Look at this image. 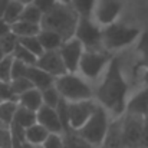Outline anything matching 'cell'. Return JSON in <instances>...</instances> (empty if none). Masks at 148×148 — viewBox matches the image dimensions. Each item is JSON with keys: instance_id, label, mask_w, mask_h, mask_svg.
<instances>
[{"instance_id": "cell-49", "label": "cell", "mask_w": 148, "mask_h": 148, "mask_svg": "<svg viewBox=\"0 0 148 148\" xmlns=\"http://www.w3.org/2000/svg\"><path fill=\"white\" fill-rule=\"evenodd\" d=\"M0 103H1V101H0Z\"/></svg>"}, {"instance_id": "cell-20", "label": "cell", "mask_w": 148, "mask_h": 148, "mask_svg": "<svg viewBox=\"0 0 148 148\" xmlns=\"http://www.w3.org/2000/svg\"><path fill=\"white\" fill-rule=\"evenodd\" d=\"M48 137H49V131L39 124H35L26 130V143L32 144L33 147L43 145Z\"/></svg>"}, {"instance_id": "cell-11", "label": "cell", "mask_w": 148, "mask_h": 148, "mask_svg": "<svg viewBox=\"0 0 148 148\" xmlns=\"http://www.w3.org/2000/svg\"><path fill=\"white\" fill-rule=\"evenodd\" d=\"M39 69L45 71L46 73H49L50 76H53L55 79L59 78V76H63L65 73H68V69L60 58V53L59 50H48V52H43L38 60H36V65Z\"/></svg>"}, {"instance_id": "cell-43", "label": "cell", "mask_w": 148, "mask_h": 148, "mask_svg": "<svg viewBox=\"0 0 148 148\" xmlns=\"http://www.w3.org/2000/svg\"><path fill=\"white\" fill-rule=\"evenodd\" d=\"M143 82H144V86L148 88V68H145V72H144V76H143Z\"/></svg>"}, {"instance_id": "cell-37", "label": "cell", "mask_w": 148, "mask_h": 148, "mask_svg": "<svg viewBox=\"0 0 148 148\" xmlns=\"http://www.w3.org/2000/svg\"><path fill=\"white\" fill-rule=\"evenodd\" d=\"M0 148H13V138L9 128H0Z\"/></svg>"}, {"instance_id": "cell-35", "label": "cell", "mask_w": 148, "mask_h": 148, "mask_svg": "<svg viewBox=\"0 0 148 148\" xmlns=\"http://www.w3.org/2000/svg\"><path fill=\"white\" fill-rule=\"evenodd\" d=\"M27 65L13 60V66H12V81L13 79H19V78H26V72H27Z\"/></svg>"}, {"instance_id": "cell-31", "label": "cell", "mask_w": 148, "mask_h": 148, "mask_svg": "<svg viewBox=\"0 0 148 148\" xmlns=\"http://www.w3.org/2000/svg\"><path fill=\"white\" fill-rule=\"evenodd\" d=\"M10 85H12V89H13V92L16 94L17 99H19L20 95H23L25 92H27V91H30V89H33V88H35V86H33V84H32L27 78L13 79V81H10Z\"/></svg>"}, {"instance_id": "cell-19", "label": "cell", "mask_w": 148, "mask_h": 148, "mask_svg": "<svg viewBox=\"0 0 148 148\" xmlns=\"http://www.w3.org/2000/svg\"><path fill=\"white\" fill-rule=\"evenodd\" d=\"M38 38H39V42H40V45H42L45 52H48V50H59L60 46L63 45V42H65L58 33L50 32V30H43V29L40 30Z\"/></svg>"}, {"instance_id": "cell-4", "label": "cell", "mask_w": 148, "mask_h": 148, "mask_svg": "<svg viewBox=\"0 0 148 148\" xmlns=\"http://www.w3.org/2000/svg\"><path fill=\"white\" fill-rule=\"evenodd\" d=\"M141 30L132 26H127L122 23H112L109 26L102 27V35H103V49L108 53L112 50H118L122 48H127L132 45L138 38L141 36Z\"/></svg>"}, {"instance_id": "cell-48", "label": "cell", "mask_w": 148, "mask_h": 148, "mask_svg": "<svg viewBox=\"0 0 148 148\" xmlns=\"http://www.w3.org/2000/svg\"><path fill=\"white\" fill-rule=\"evenodd\" d=\"M36 148H45V147L43 145H39V147H36Z\"/></svg>"}, {"instance_id": "cell-3", "label": "cell", "mask_w": 148, "mask_h": 148, "mask_svg": "<svg viewBox=\"0 0 148 148\" xmlns=\"http://www.w3.org/2000/svg\"><path fill=\"white\" fill-rule=\"evenodd\" d=\"M55 88L66 102L95 99V88L79 73H65L55 79Z\"/></svg>"}, {"instance_id": "cell-13", "label": "cell", "mask_w": 148, "mask_h": 148, "mask_svg": "<svg viewBox=\"0 0 148 148\" xmlns=\"http://www.w3.org/2000/svg\"><path fill=\"white\" fill-rule=\"evenodd\" d=\"M38 124L42 125L49 131V134H63V125L60 122V118L58 115V111L49 108V106H42L38 112Z\"/></svg>"}, {"instance_id": "cell-44", "label": "cell", "mask_w": 148, "mask_h": 148, "mask_svg": "<svg viewBox=\"0 0 148 148\" xmlns=\"http://www.w3.org/2000/svg\"><path fill=\"white\" fill-rule=\"evenodd\" d=\"M17 1H20V3L23 4V6H27V4H32V3H33L35 0H17Z\"/></svg>"}, {"instance_id": "cell-17", "label": "cell", "mask_w": 148, "mask_h": 148, "mask_svg": "<svg viewBox=\"0 0 148 148\" xmlns=\"http://www.w3.org/2000/svg\"><path fill=\"white\" fill-rule=\"evenodd\" d=\"M17 103L20 106H25L33 112H38L42 106H43V99H42V91L33 88L27 92H25L23 95H20L17 99Z\"/></svg>"}, {"instance_id": "cell-25", "label": "cell", "mask_w": 148, "mask_h": 148, "mask_svg": "<svg viewBox=\"0 0 148 148\" xmlns=\"http://www.w3.org/2000/svg\"><path fill=\"white\" fill-rule=\"evenodd\" d=\"M23 9H25V6H23L20 1H17V0H10V3H9L6 12H4L3 20H4L7 25L12 26L13 23H16V22L20 20L22 13H23Z\"/></svg>"}, {"instance_id": "cell-16", "label": "cell", "mask_w": 148, "mask_h": 148, "mask_svg": "<svg viewBox=\"0 0 148 148\" xmlns=\"http://www.w3.org/2000/svg\"><path fill=\"white\" fill-rule=\"evenodd\" d=\"M26 78L33 84V86L39 91H45L48 88L55 86V78L46 73L45 71L39 69L38 66H29L26 72Z\"/></svg>"}, {"instance_id": "cell-7", "label": "cell", "mask_w": 148, "mask_h": 148, "mask_svg": "<svg viewBox=\"0 0 148 148\" xmlns=\"http://www.w3.org/2000/svg\"><path fill=\"white\" fill-rule=\"evenodd\" d=\"M75 38L84 45L85 50H105L102 26H99L92 17H79Z\"/></svg>"}, {"instance_id": "cell-24", "label": "cell", "mask_w": 148, "mask_h": 148, "mask_svg": "<svg viewBox=\"0 0 148 148\" xmlns=\"http://www.w3.org/2000/svg\"><path fill=\"white\" fill-rule=\"evenodd\" d=\"M98 0H72V9L79 14V17H92Z\"/></svg>"}, {"instance_id": "cell-36", "label": "cell", "mask_w": 148, "mask_h": 148, "mask_svg": "<svg viewBox=\"0 0 148 148\" xmlns=\"http://www.w3.org/2000/svg\"><path fill=\"white\" fill-rule=\"evenodd\" d=\"M45 148H63V137L62 134H49L46 141L43 143Z\"/></svg>"}, {"instance_id": "cell-46", "label": "cell", "mask_w": 148, "mask_h": 148, "mask_svg": "<svg viewBox=\"0 0 148 148\" xmlns=\"http://www.w3.org/2000/svg\"><path fill=\"white\" fill-rule=\"evenodd\" d=\"M4 58V53H3V50H1V46H0V60Z\"/></svg>"}, {"instance_id": "cell-6", "label": "cell", "mask_w": 148, "mask_h": 148, "mask_svg": "<svg viewBox=\"0 0 148 148\" xmlns=\"http://www.w3.org/2000/svg\"><path fill=\"white\" fill-rule=\"evenodd\" d=\"M111 59L112 55L105 50H85L79 62L78 73L86 81H97L106 71Z\"/></svg>"}, {"instance_id": "cell-1", "label": "cell", "mask_w": 148, "mask_h": 148, "mask_svg": "<svg viewBox=\"0 0 148 148\" xmlns=\"http://www.w3.org/2000/svg\"><path fill=\"white\" fill-rule=\"evenodd\" d=\"M95 101L103 106L112 118H119L125 114L128 101V84L122 75L121 60L112 58L103 78L95 88Z\"/></svg>"}, {"instance_id": "cell-27", "label": "cell", "mask_w": 148, "mask_h": 148, "mask_svg": "<svg viewBox=\"0 0 148 148\" xmlns=\"http://www.w3.org/2000/svg\"><path fill=\"white\" fill-rule=\"evenodd\" d=\"M12 56H13L14 60L22 62V63H25V65H27V66H35V65H36V60H38V58H36L32 52L25 49L20 43L16 46V49H14Z\"/></svg>"}, {"instance_id": "cell-2", "label": "cell", "mask_w": 148, "mask_h": 148, "mask_svg": "<svg viewBox=\"0 0 148 148\" xmlns=\"http://www.w3.org/2000/svg\"><path fill=\"white\" fill-rule=\"evenodd\" d=\"M79 22V14L72 9L71 4H63V3H56V6L43 14L42 20V29L50 30L58 33L65 42L75 38L76 26Z\"/></svg>"}, {"instance_id": "cell-9", "label": "cell", "mask_w": 148, "mask_h": 148, "mask_svg": "<svg viewBox=\"0 0 148 148\" xmlns=\"http://www.w3.org/2000/svg\"><path fill=\"white\" fill-rule=\"evenodd\" d=\"M144 118L137 115H122V140L124 148H141Z\"/></svg>"}, {"instance_id": "cell-45", "label": "cell", "mask_w": 148, "mask_h": 148, "mask_svg": "<svg viewBox=\"0 0 148 148\" xmlns=\"http://www.w3.org/2000/svg\"><path fill=\"white\" fill-rule=\"evenodd\" d=\"M72 0H58V3H63V4H71Z\"/></svg>"}, {"instance_id": "cell-5", "label": "cell", "mask_w": 148, "mask_h": 148, "mask_svg": "<svg viewBox=\"0 0 148 148\" xmlns=\"http://www.w3.org/2000/svg\"><path fill=\"white\" fill-rule=\"evenodd\" d=\"M112 118L109 115V112L103 108L98 105L95 114L89 118V121L78 131V134L88 141L94 148H101L102 141L105 138V134L108 131V127L111 124Z\"/></svg>"}, {"instance_id": "cell-32", "label": "cell", "mask_w": 148, "mask_h": 148, "mask_svg": "<svg viewBox=\"0 0 148 148\" xmlns=\"http://www.w3.org/2000/svg\"><path fill=\"white\" fill-rule=\"evenodd\" d=\"M13 56H4L0 60V82H10L12 81V66H13Z\"/></svg>"}, {"instance_id": "cell-12", "label": "cell", "mask_w": 148, "mask_h": 148, "mask_svg": "<svg viewBox=\"0 0 148 148\" xmlns=\"http://www.w3.org/2000/svg\"><path fill=\"white\" fill-rule=\"evenodd\" d=\"M119 13H121V3L118 0H98L92 19L99 26L105 27L115 23Z\"/></svg>"}, {"instance_id": "cell-8", "label": "cell", "mask_w": 148, "mask_h": 148, "mask_svg": "<svg viewBox=\"0 0 148 148\" xmlns=\"http://www.w3.org/2000/svg\"><path fill=\"white\" fill-rule=\"evenodd\" d=\"M98 102L95 99L79 101V102H68V114H69V127L73 131H79L89 118L95 114L98 108Z\"/></svg>"}, {"instance_id": "cell-33", "label": "cell", "mask_w": 148, "mask_h": 148, "mask_svg": "<svg viewBox=\"0 0 148 148\" xmlns=\"http://www.w3.org/2000/svg\"><path fill=\"white\" fill-rule=\"evenodd\" d=\"M137 50L141 56L143 65L148 68V32H143L137 40Z\"/></svg>"}, {"instance_id": "cell-30", "label": "cell", "mask_w": 148, "mask_h": 148, "mask_svg": "<svg viewBox=\"0 0 148 148\" xmlns=\"http://www.w3.org/2000/svg\"><path fill=\"white\" fill-rule=\"evenodd\" d=\"M42 99H43V105L45 106H49V108L56 109L58 105H59V102L62 101V97L59 95L58 89L55 86H52V88H48V89L42 91Z\"/></svg>"}, {"instance_id": "cell-21", "label": "cell", "mask_w": 148, "mask_h": 148, "mask_svg": "<svg viewBox=\"0 0 148 148\" xmlns=\"http://www.w3.org/2000/svg\"><path fill=\"white\" fill-rule=\"evenodd\" d=\"M13 122H16V124L20 125L22 128L27 130V128H30L32 125L38 124V115H36V112H33V111H30V109H27V108L19 105Z\"/></svg>"}, {"instance_id": "cell-40", "label": "cell", "mask_w": 148, "mask_h": 148, "mask_svg": "<svg viewBox=\"0 0 148 148\" xmlns=\"http://www.w3.org/2000/svg\"><path fill=\"white\" fill-rule=\"evenodd\" d=\"M10 32H12L10 30V25H7L3 19H0V38H3L4 35H7Z\"/></svg>"}, {"instance_id": "cell-14", "label": "cell", "mask_w": 148, "mask_h": 148, "mask_svg": "<svg viewBox=\"0 0 148 148\" xmlns=\"http://www.w3.org/2000/svg\"><path fill=\"white\" fill-rule=\"evenodd\" d=\"M125 114L137 115V116H148V88L144 86L138 92H135L127 101Z\"/></svg>"}, {"instance_id": "cell-34", "label": "cell", "mask_w": 148, "mask_h": 148, "mask_svg": "<svg viewBox=\"0 0 148 148\" xmlns=\"http://www.w3.org/2000/svg\"><path fill=\"white\" fill-rule=\"evenodd\" d=\"M0 101L1 102H17V97L13 92L10 82H0Z\"/></svg>"}, {"instance_id": "cell-38", "label": "cell", "mask_w": 148, "mask_h": 148, "mask_svg": "<svg viewBox=\"0 0 148 148\" xmlns=\"http://www.w3.org/2000/svg\"><path fill=\"white\" fill-rule=\"evenodd\" d=\"M56 3H58V0H35L32 4L36 6L43 14H46L48 12H50L56 6Z\"/></svg>"}, {"instance_id": "cell-29", "label": "cell", "mask_w": 148, "mask_h": 148, "mask_svg": "<svg viewBox=\"0 0 148 148\" xmlns=\"http://www.w3.org/2000/svg\"><path fill=\"white\" fill-rule=\"evenodd\" d=\"M17 45H19V38L16 35H13L12 32L4 35L3 38H0V46H1V50H3L4 56L13 55V52H14Z\"/></svg>"}, {"instance_id": "cell-39", "label": "cell", "mask_w": 148, "mask_h": 148, "mask_svg": "<svg viewBox=\"0 0 148 148\" xmlns=\"http://www.w3.org/2000/svg\"><path fill=\"white\" fill-rule=\"evenodd\" d=\"M141 148H148V116L144 118V125H143V138H141Z\"/></svg>"}, {"instance_id": "cell-15", "label": "cell", "mask_w": 148, "mask_h": 148, "mask_svg": "<svg viewBox=\"0 0 148 148\" xmlns=\"http://www.w3.org/2000/svg\"><path fill=\"white\" fill-rule=\"evenodd\" d=\"M101 148H124L122 140V116L112 118Z\"/></svg>"}, {"instance_id": "cell-10", "label": "cell", "mask_w": 148, "mask_h": 148, "mask_svg": "<svg viewBox=\"0 0 148 148\" xmlns=\"http://www.w3.org/2000/svg\"><path fill=\"white\" fill-rule=\"evenodd\" d=\"M84 52H85L84 45L76 38H72V39L63 42V45L59 49V53H60V58H62L69 73H78L79 62H81Z\"/></svg>"}, {"instance_id": "cell-23", "label": "cell", "mask_w": 148, "mask_h": 148, "mask_svg": "<svg viewBox=\"0 0 148 148\" xmlns=\"http://www.w3.org/2000/svg\"><path fill=\"white\" fill-rule=\"evenodd\" d=\"M17 108H19L17 102H1L0 103V122L3 124L4 128H9L13 124Z\"/></svg>"}, {"instance_id": "cell-26", "label": "cell", "mask_w": 148, "mask_h": 148, "mask_svg": "<svg viewBox=\"0 0 148 148\" xmlns=\"http://www.w3.org/2000/svg\"><path fill=\"white\" fill-rule=\"evenodd\" d=\"M20 20L23 22H29V23H33V25H42V20H43V13L33 4H27L25 6L23 9V13H22V17Z\"/></svg>"}, {"instance_id": "cell-28", "label": "cell", "mask_w": 148, "mask_h": 148, "mask_svg": "<svg viewBox=\"0 0 148 148\" xmlns=\"http://www.w3.org/2000/svg\"><path fill=\"white\" fill-rule=\"evenodd\" d=\"M19 43L25 48V49H27L29 52H32L36 58H39L45 50L42 48V45H40V42H39V38L38 36H30V38H22V39H19Z\"/></svg>"}, {"instance_id": "cell-47", "label": "cell", "mask_w": 148, "mask_h": 148, "mask_svg": "<svg viewBox=\"0 0 148 148\" xmlns=\"http://www.w3.org/2000/svg\"><path fill=\"white\" fill-rule=\"evenodd\" d=\"M0 128H4V127H3V124H1V122H0Z\"/></svg>"}, {"instance_id": "cell-41", "label": "cell", "mask_w": 148, "mask_h": 148, "mask_svg": "<svg viewBox=\"0 0 148 148\" xmlns=\"http://www.w3.org/2000/svg\"><path fill=\"white\" fill-rule=\"evenodd\" d=\"M9 3H10V0H0V19H3L4 12H6V9H7Z\"/></svg>"}, {"instance_id": "cell-42", "label": "cell", "mask_w": 148, "mask_h": 148, "mask_svg": "<svg viewBox=\"0 0 148 148\" xmlns=\"http://www.w3.org/2000/svg\"><path fill=\"white\" fill-rule=\"evenodd\" d=\"M13 148H36V147H33L29 143H16V141H13Z\"/></svg>"}, {"instance_id": "cell-18", "label": "cell", "mask_w": 148, "mask_h": 148, "mask_svg": "<svg viewBox=\"0 0 148 148\" xmlns=\"http://www.w3.org/2000/svg\"><path fill=\"white\" fill-rule=\"evenodd\" d=\"M10 30L19 39H22V38L38 36L40 33V30H42V26L40 25H33V23H29V22L19 20V22H16V23H13L10 26Z\"/></svg>"}, {"instance_id": "cell-22", "label": "cell", "mask_w": 148, "mask_h": 148, "mask_svg": "<svg viewBox=\"0 0 148 148\" xmlns=\"http://www.w3.org/2000/svg\"><path fill=\"white\" fill-rule=\"evenodd\" d=\"M62 137H63V148H94L78 134V131L73 130L65 131Z\"/></svg>"}]
</instances>
